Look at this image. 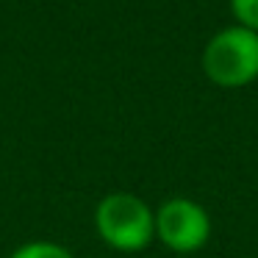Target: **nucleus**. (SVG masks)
I'll return each mask as SVG.
<instances>
[{
	"mask_svg": "<svg viewBox=\"0 0 258 258\" xmlns=\"http://www.w3.org/2000/svg\"><path fill=\"white\" fill-rule=\"evenodd\" d=\"M156 239L175 255L200 252L211 239V217L191 197H169L156 208Z\"/></svg>",
	"mask_w": 258,
	"mask_h": 258,
	"instance_id": "nucleus-3",
	"label": "nucleus"
},
{
	"mask_svg": "<svg viewBox=\"0 0 258 258\" xmlns=\"http://www.w3.org/2000/svg\"><path fill=\"white\" fill-rule=\"evenodd\" d=\"M203 73L222 89H239L258 78V34L244 25L219 31L203 50Z\"/></svg>",
	"mask_w": 258,
	"mask_h": 258,
	"instance_id": "nucleus-2",
	"label": "nucleus"
},
{
	"mask_svg": "<svg viewBox=\"0 0 258 258\" xmlns=\"http://www.w3.org/2000/svg\"><path fill=\"white\" fill-rule=\"evenodd\" d=\"M95 230L117 252H142L156 241V208L134 191H111L95 206Z\"/></svg>",
	"mask_w": 258,
	"mask_h": 258,
	"instance_id": "nucleus-1",
	"label": "nucleus"
},
{
	"mask_svg": "<svg viewBox=\"0 0 258 258\" xmlns=\"http://www.w3.org/2000/svg\"><path fill=\"white\" fill-rule=\"evenodd\" d=\"M9 258H75L58 241H47V239H36V241H25Z\"/></svg>",
	"mask_w": 258,
	"mask_h": 258,
	"instance_id": "nucleus-4",
	"label": "nucleus"
},
{
	"mask_svg": "<svg viewBox=\"0 0 258 258\" xmlns=\"http://www.w3.org/2000/svg\"><path fill=\"white\" fill-rule=\"evenodd\" d=\"M230 9L244 28L258 34V0H230Z\"/></svg>",
	"mask_w": 258,
	"mask_h": 258,
	"instance_id": "nucleus-5",
	"label": "nucleus"
}]
</instances>
